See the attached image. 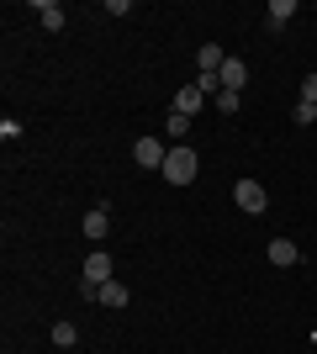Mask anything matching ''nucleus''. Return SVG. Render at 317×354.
<instances>
[{
  "label": "nucleus",
  "instance_id": "1",
  "mask_svg": "<svg viewBox=\"0 0 317 354\" xmlns=\"http://www.w3.org/2000/svg\"><path fill=\"white\" fill-rule=\"evenodd\" d=\"M196 169H201L196 148H185V143H169V159H164V169H159V175H164L169 185H191V180H196Z\"/></svg>",
  "mask_w": 317,
  "mask_h": 354
},
{
  "label": "nucleus",
  "instance_id": "2",
  "mask_svg": "<svg viewBox=\"0 0 317 354\" xmlns=\"http://www.w3.org/2000/svg\"><path fill=\"white\" fill-rule=\"evenodd\" d=\"M111 270H117V265H111V254H106V249H95L90 259L79 265V291H85V301H95V291H101L106 281H117Z\"/></svg>",
  "mask_w": 317,
  "mask_h": 354
},
{
  "label": "nucleus",
  "instance_id": "3",
  "mask_svg": "<svg viewBox=\"0 0 317 354\" xmlns=\"http://www.w3.org/2000/svg\"><path fill=\"white\" fill-rule=\"evenodd\" d=\"M233 201H238V212H249V217H265V207H270V196H265L259 180H238V185H233Z\"/></svg>",
  "mask_w": 317,
  "mask_h": 354
},
{
  "label": "nucleus",
  "instance_id": "4",
  "mask_svg": "<svg viewBox=\"0 0 317 354\" xmlns=\"http://www.w3.org/2000/svg\"><path fill=\"white\" fill-rule=\"evenodd\" d=\"M133 159L143 164V169H164L169 143H159V138H137V143H133Z\"/></svg>",
  "mask_w": 317,
  "mask_h": 354
},
{
  "label": "nucleus",
  "instance_id": "5",
  "mask_svg": "<svg viewBox=\"0 0 317 354\" xmlns=\"http://www.w3.org/2000/svg\"><path fill=\"white\" fill-rule=\"evenodd\" d=\"M79 233H85L95 249H101L106 233H111V212H106V207H90V212H85V222H79Z\"/></svg>",
  "mask_w": 317,
  "mask_h": 354
},
{
  "label": "nucleus",
  "instance_id": "6",
  "mask_svg": "<svg viewBox=\"0 0 317 354\" xmlns=\"http://www.w3.org/2000/svg\"><path fill=\"white\" fill-rule=\"evenodd\" d=\"M243 85H249V64H243V59H227V64H222V90L243 95Z\"/></svg>",
  "mask_w": 317,
  "mask_h": 354
},
{
  "label": "nucleus",
  "instance_id": "7",
  "mask_svg": "<svg viewBox=\"0 0 317 354\" xmlns=\"http://www.w3.org/2000/svg\"><path fill=\"white\" fill-rule=\"evenodd\" d=\"M296 259H302V249H296L291 238H275V243H270V265H275V270H291Z\"/></svg>",
  "mask_w": 317,
  "mask_h": 354
},
{
  "label": "nucleus",
  "instance_id": "8",
  "mask_svg": "<svg viewBox=\"0 0 317 354\" xmlns=\"http://www.w3.org/2000/svg\"><path fill=\"white\" fill-rule=\"evenodd\" d=\"M201 106H206V95H201V90H196V85H185V90H180V95H175V111H180V117H196Z\"/></svg>",
  "mask_w": 317,
  "mask_h": 354
},
{
  "label": "nucleus",
  "instance_id": "9",
  "mask_svg": "<svg viewBox=\"0 0 317 354\" xmlns=\"http://www.w3.org/2000/svg\"><path fill=\"white\" fill-rule=\"evenodd\" d=\"M37 16H43V27H48V32H64V21H69L59 0H37Z\"/></svg>",
  "mask_w": 317,
  "mask_h": 354
},
{
  "label": "nucleus",
  "instance_id": "10",
  "mask_svg": "<svg viewBox=\"0 0 317 354\" xmlns=\"http://www.w3.org/2000/svg\"><path fill=\"white\" fill-rule=\"evenodd\" d=\"M196 64H201V74H222L227 53H222V48H217V43H206V48H201V53H196Z\"/></svg>",
  "mask_w": 317,
  "mask_h": 354
},
{
  "label": "nucleus",
  "instance_id": "11",
  "mask_svg": "<svg viewBox=\"0 0 317 354\" xmlns=\"http://www.w3.org/2000/svg\"><path fill=\"white\" fill-rule=\"evenodd\" d=\"M95 301H101V307H127V286H122V281H106L101 291H95Z\"/></svg>",
  "mask_w": 317,
  "mask_h": 354
},
{
  "label": "nucleus",
  "instance_id": "12",
  "mask_svg": "<svg viewBox=\"0 0 317 354\" xmlns=\"http://www.w3.org/2000/svg\"><path fill=\"white\" fill-rule=\"evenodd\" d=\"M296 16V0H270V27H286Z\"/></svg>",
  "mask_w": 317,
  "mask_h": 354
},
{
  "label": "nucleus",
  "instance_id": "13",
  "mask_svg": "<svg viewBox=\"0 0 317 354\" xmlns=\"http://www.w3.org/2000/svg\"><path fill=\"white\" fill-rule=\"evenodd\" d=\"M75 339H79V328H75V323H53V344H59V349H69Z\"/></svg>",
  "mask_w": 317,
  "mask_h": 354
},
{
  "label": "nucleus",
  "instance_id": "14",
  "mask_svg": "<svg viewBox=\"0 0 317 354\" xmlns=\"http://www.w3.org/2000/svg\"><path fill=\"white\" fill-rule=\"evenodd\" d=\"M196 90L201 95H222V74H196Z\"/></svg>",
  "mask_w": 317,
  "mask_h": 354
},
{
  "label": "nucleus",
  "instance_id": "15",
  "mask_svg": "<svg viewBox=\"0 0 317 354\" xmlns=\"http://www.w3.org/2000/svg\"><path fill=\"white\" fill-rule=\"evenodd\" d=\"M185 133H191V117H180V111H169V138H175V143H185Z\"/></svg>",
  "mask_w": 317,
  "mask_h": 354
},
{
  "label": "nucleus",
  "instance_id": "16",
  "mask_svg": "<svg viewBox=\"0 0 317 354\" xmlns=\"http://www.w3.org/2000/svg\"><path fill=\"white\" fill-rule=\"evenodd\" d=\"M291 117H296V127H312V122H317V106H312V101H296V111H291Z\"/></svg>",
  "mask_w": 317,
  "mask_h": 354
},
{
  "label": "nucleus",
  "instance_id": "17",
  "mask_svg": "<svg viewBox=\"0 0 317 354\" xmlns=\"http://www.w3.org/2000/svg\"><path fill=\"white\" fill-rule=\"evenodd\" d=\"M217 106H222V117H233V111H238V106H243V95H233V90H222V95H217Z\"/></svg>",
  "mask_w": 317,
  "mask_h": 354
},
{
  "label": "nucleus",
  "instance_id": "18",
  "mask_svg": "<svg viewBox=\"0 0 317 354\" xmlns=\"http://www.w3.org/2000/svg\"><path fill=\"white\" fill-rule=\"evenodd\" d=\"M302 101L317 106V74H307V80H302Z\"/></svg>",
  "mask_w": 317,
  "mask_h": 354
}]
</instances>
